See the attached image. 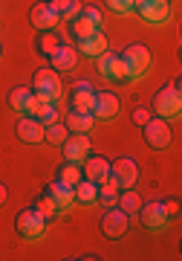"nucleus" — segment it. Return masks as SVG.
<instances>
[{
    "label": "nucleus",
    "instance_id": "1",
    "mask_svg": "<svg viewBox=\"0 0 182 261\" xmlns=\"http://www.w3.org/2000/svg\"><path fill=\"white\" fill-rule=\"evenodd\" d=\"M46 226H49V221H46L44 215L38 212V206L20 209L18 218H15V232H18L23 241H29V244L41 241V238L46 235Z\"/></svg>",
    "mask_w": 182,
    "mask_h": 261
},
{
    "label": "nucleus",
    "instance_id": "2",
    "mask_svg": "<svg viewBox=\"0 0 182 261\" xmlns=\"http://www.w3.org/2000/svg\"><path fill=\"white\" fill-rule=\"evenodd\" d=\"M32 93L38 99H46V102H58L64 96V84H61V73H55L49 64L38 67L35 75H32Z\"/></svg>",
    "mask_w": 182,
    "mask_h": 261
},
{
    "label": "nucleus",
    "instance_id": "3",
    "mask_svg": "<svg viewBox=\"0 0 182 261\" xmlns=\"http://www.w3.org/2000/svg\"><path fill=\"white\" fill-rule=\"evenodd\" d=\"M118 56L125 58V64H128L130 79H133V82H139V79H145V75L150 73L154 56H150V49H147V44H142V41H133V44H128V47L122 49Z\"/></svg>",
    "mask_w": 182,
    "mask_h": 261
},
{
    "label": "nucleus",
    "instance_id": "4",
    "mask_svg": "<svg viewBox=\"0 0 182 261\" xmlns=\"http://www.w3.org/2000/svg\"><path fill=\"white\" fill-rule=\"evenodd\" d=\"M154 116H162V119L173 122L179 119L182 113V93L179 90H173V87H159L154 93Z\"/></svg>",
    "mask_w": 182,
    "mask_h": 261
},
{
    "label": "nucleus",
    "instance_id": "5",
    "mask_svg": "<svg viewBox=\"0 0 182 261\" xmlns=\"http://www.w3.org/2000/svg\"><path fill=\"white\" fill-rule=\"evenodd\" d=\"M142 134H145V142L147 148L154 151H165L173 140V130H171V122L162 119V116H150V119L142 125Z\"/></svg>",
    "mask_w": 182,
    "mask_h": 261
},
{
    "label": "nucleus",
    "instance_id": "6",
    "mask_svg": "<svg viewBox=\"0 0 182 261\" xmlns=\"http://www.w3.org/2000/svg\"><path fill=\"white\" fill-rule=\"evenodd\" d=\"M90 113L96 122H113L122 113V99H118V93H113V90H96L93 93Z\"/></svg>",
    "mask_w": 182,
    "mask_h": 261
},
{
    "label": "nucleus",
    "instance_id": "7",
    "mask_svg": "<svg viewBox=\"0 0 182 261\" xmlns=\"http://www.w3.org/2000/svg\"><path fill=\"white\" fill-rule=\"evenodd\" d=\"M133 12L145 23H150V27H165L171 20V0H159V3H154V0H136Z\"/></svg>",
    "mask_w": 182,
    "mask_h": 261
},
{
    "label": "nucleus",
    "instance_id": "8",
    "mask_svg": "<svg viewBox=\"0 0 182 261\" xmlns=\"http://www.w3.org/2000/svg\"><path fill=\"white\" fill-rule=\"evenodd\" d=\"M136 215H139V224L145 226L147 232H162V229H168V224H171V218L165 212L162 200H147V203H142Z\"/></svg>",
    "mask_w": 182,
    "mask_h": 261
},
{
    "label": "nucleus",
    "instance_id": "9",
    "mask_svg": "<svg viewBox=\"0 0 182 261\" xmlns=\"http://www.w3.org/2000/svg\"><path fill=\"white\" fill-rule=\"evenodd\" d=\"M128 229H130V215L122 212L118 206H107V212L101 218V232H104V238L118 241V238L128 235Z\"/></svg>",
    "mask_w": 182,
    "mask_h": 261
},
{
    "label": "nucleus",
    "instance_id": "10",
    "mask_svg": "<svg viewBox=\"0 0 182 261\" xmlns=\"http://www.w3.org/2000/svg\"><path fill=\"white\" fill-rule=\"evenodd\" d=\"M110 177L118 183V189H133L139 180V166L133 157H116L110 160Z\"/></svg>",
    "mask_w": 182,
    "mask_h": 261
},
{
    "label": "nucleus",
    "instance_id": "11",
    "mask_svg": "<svg viewBox=\"0 0 182 261\" xmlns=\"http://www.w3.org/2000/svg\"><path fill=\"white\" fill-rule=\"evenodd\" d=\"M61 154H64L67 163H78V166H81L84 157L90 154V137H87V134H70V137L61 142Z\"/></svg>",
    "mask_w": 182,
    "mask_h": 261
},
{
    "label": "nucleus",
    "instance_id": "12",
    "mask_svg": "<svg viewBox=\"0 0 182 261\" xmlns=\"http://www.w3.org/2000/svg\"><path fill=\"white\" fill-rule=\"evenodd\" d=\"M78 49H75V44L70 41H61V47L55 49V56L49 58V67H52L55 73H73L75 67H78Z\"/></svg>",
    "mask_w": 182,
    "mask_h": 261
},
{
    "label": "nucleus",
    "instance_id": "13",
    "mask_svg": "<svg viewBox=\"0 0 182 261\" xmlns=\"http://www.w3.org/2000/svg\"><path fill=\"white\" fill-rule=\"evenodd\" d=\"M15 134L23 145H44V125L35 116H20L15 125Z\"/></svg>",
    "mask_w": 182,
    "mask_h": 261
},
{
    "label": "nucleus",
    "instance_id": "14",
    "mask_svg": "<svg viewBox=\"0 0 182 261\" xmlns=\"http://www.w3.org/2000/svg\"><path fill=\"white\" fill-rule=\"evenodd\" d=\"M29 20H32V27H35L38 32H44V29H55L58 23H61V18L55 15V9L46 3V0H38L35 6L29 9Z\"/></svg>",
    "mask_w": 182,
    "mask_h": 261
},
{
    "label": "nucleus",
    "instance_id": "15",
    "mask_svg": "<svg viewBox=\"0 0 182 261\" xmlns=\"http://www.w3.org/2000/svg\"><path fill=\"white\" fill-rule=\"evenodd\" d=\"M35 105H38V96L32 93V87H23L20 84V87H15L9 93V108L18 116H32L35 113Z\"/></svg>",
    "mask_w": 182,
    "mask_h": 261
},
{
    "label": "nucleus",
    "instance_id": "16",
    "mask_svg": "<svg viewBox=\"0 0 182 261\" xmlns=\"http://www.w3.org/2000/svg\"><path fill=\"white\" fill-rule=\"evenodd\" d=\"M81 174L93 183H101V180L110 177V160L104 154H87L81 163Z\"/></svg>",
    "mask_w": 182,
    "mask_h": 261
},
{
    "label": "nucleus",
    "instance_id": "17",
    "mask_svg": "<svg viewBox=\"0 0 182 261\" xmlns=\"http://www.w3.org/2000/svg\"><path fill=\"white\" fill-rule=\"evenodd\" d=\"M75 49H78V56H84V58H90V61H93V58L101 56L104 49H110V41H107V35H104V29H99V32H93L90 38L78 41Z\"/></svg>",
    "mask_w": 182,
    "mask_h": 261
},
{
    "label": "nucleus",
    "instance_id": "18",
    "mask_svg": "<svg viewBox=\"0 0 182 261\" xmlns=\"http://www.w3.org/2000/svg\"><path fill=\"white\" fill-rule=\"evenodd\" d=\"M93 93H96V87H93L90 82H75L73 84V90H70V108L73 111H87L90 113L93 108Z\"/></svg>",
    "mask_w": 182,
    "mask_h": 261
},
{
    "label": "nucleus",
    "instance_id": "19",
    "mask_svg": "<svg viewBox=\"0 0 182 261\" xmlns=\"http://www.w3.org/2000/svg\"><path fill=\"white\" fill-rule=\"evenodd\" d=\"M46 195L52 197L55 203H58V209H61V212H67V209H70V206L75 203V197H73V186H67L64 180H49V183H46Z\"/></svg>",
    "mask_w": 182,
    "mask_h": 261
},
{
    "label": "nucleus",
    "instance_id": "20",
    "mask_svg": "<svg viewBox=\"0 0 182 261\" xmlns=\"http://www.w3.org/2000/svg\"><path fill=\"white\" fill-rule=\"evenodd\" d=\"M73 197L78 206H96V197H99V183L81 177L78 183L73 186Z\"/></svg>",
    "mask_w": 182,
    "mask_h": 261
},
{
    "label": "nucleus",
    "instance_id": "21",
    "mask_svg": "<svg viewBox=\"0 0 182 261\" xmlns=\"http://www.w3.org/2000/svg\"><path fill=\"white\" fill-rule=\"evenodd\" d=\"M64 125L70 128V134H90L96 119H93V113H87V111H73V108H70Z\"/></svg>",
    "mask_w": 182,
    "mask_h": 261
},
{
    "label": "nucleus",
    "instance_id": "22",
    "mask_svg": "<svg viewBox=\"0 0 182 261\" xmlns=\"http://www.w3.org/2000/svg\"><path fill=\"white\" fill-rule=\"evenodd\" d=\"M58 47H61V38H58V32H55V29H44V32H38L35 49L46 58V61L55 56V49H58Z\"/></svg>",
    "mask_w": 182,
    "mask_h": 261
},
{
    "label": "nucleus",
    "instance_id": "23",
    "mask_svg": "<svg viewBox=\"0 0 182 261\" xmlns=\"http://www.w3.org/2000/svg\"><path fill=\"white\" fill-rule=\"evenodd\" d=\"M46 3L55 9V15L61 18V23L78 18V12H81V6H84L81 0H46Z\"/></svg>",
    "mask_w": 182,
    "mask_h": 261
},
{
    "label": "nucleus",
    "instance_id": "24",
    "mask_svg": "<svg viewBox=\"0 0 182 261\" xmlns=\"http://www.w3.org/2000/svg\"><path fill=\"white\" fill-rule=\"evenodd\" d=\"M41 125H52V122H58L61 119V113H58V105L55 102H46V99H38V105H35V113H32Z\"/></svg>",
    "mask_w": 182,
    "mask_h": 261
},
{
    "label": "nucleus",
    "instance_id": "25",
    "mask_svg": "<svg viewBox=\"0 0 182 261\" xmlns=\"http://www.w3.org/2000/svg\"><path fill=\"white\" fill-rule=\"evenodd\" d=\"M67 27H70V38H73V44H78V41H84V38H90L93 32H99V29L93 27L87 18H73V20H67Z\"/></svg>",
    "mask_w": 182,
    "mask_h": 261
},
{
    "label": "nucleus",
    "instance_id": "26",
    "mask_svg": "<svg viewBox=\"0 0 182 261\" xmlns=\"http://www.w3.org/2000/svg\"><path fill=\"white\" fill-rule=\"evenodd\" d=\"M116 197H118V183L113 177H107V180H101L99 183V197H96V203L99 206H116Z\"/></svg>",
    "mask_w": 182,
    "mask_h": 261
},
{
    "label": "nucleus",
    "instance_id": "27",
    "mask_svg": "<svg viewBox=\"0 0 182 261\" xmlns=\"http://www.w3.org/2000/svg\"><path fill=\"white\" fill-rule=\"evenodd\" d=\"M116 206L122 209V212L128 215H136L139 206H142V197L133 192V189H118V197H116Z\"/></svg>",
    "mask_w": 182,
    "mask_h": 261
},
{
    "label": "nucleus",
    "instance_id": "28",
    "mask_svg": "<svg viewBox=\"0 0 182 261\" xmlns=\"http://www.w3.org/2000/svg\"><path fill=\"white\" fill-rule=\"evenodd\" d=\"M67 137H70V128H67L61 119L44 128V142H49V145H55V148H61V142H64Z\"/></svg>",
    "mask_w": 182,
    "mask_h": 261
},
{
    "label": "nucleus",
    "instance_id": "29",
    "mask_svg": "<svg viewBox=\"0 0 182 261\" xmlns=\"http://www.w3.org/2000/svg\"><path fill=\"white\" fill-rule=\"evenodd\" d=\"M35 206H38V212L44 215L46 221H55V218H61V215H64L61 209H58V203H55V200H52L49 195H46V192L35 200Z\"/></svg>",
    "mask_w": 182,
    "mask_h": 261
},
{
    "label": "nucleus",
    "instance_id": "30",
    "mask_svg": "<svg viewBox=\"0 0 182 261\" xmlns=\"http://www.w3.org/2000/svg\"><path fill=\"white\" fill-rule=\"evenodd\" d=\"M81 177L84 174H81V166L78 163H64V166L58 168V180H64L67 186H75Z\"/></svg>",
    "mask_w": 182,
    "mask_h": 261
},
{
    "label": "nucleus",
    "instance_id": "31",
    "mask_svg": "<svg viewBox=\"0 0 182 261\" xmlns=\"http://www.w3.org/2000/svg\"><path fill=\"white\" fill-rule=\"evenodd\" d=\"M113 58H116V53H113V49H104L101 56L93 58V61H96V70H99V75H101V79H107V82H110V67H113Z\"/></svg>",
    "mask_w": 182,
    "mask_h": 261
},
{
    "label": "nucleus",
    "instance_id": "32",
    "mask_svg": "<svg viewBox=\"0 0 182 261\" xmlns=\"http://www.w3.org/2000/svg\"><path fill=\"white\" fill-rule=\"evenodd\" d=\"M78 15H81V18H87L96 29H101V23H104V15H101V9H99V6H93V3H84Z\"/></svg>",
    "mask_w": 182,
    "mask_h": 261
},
{
    "label": "nucleus",
    "instance_id": "33",
    "mask_svg": "<svg viewBox=\"0 0 182 261\" xmlns=\"http://www.w3.org/2000/svg\"><path fill=\"white\" fill-rule=\"evenodd\" d=\"M104 6L116 15H130L133 12V0H104Z\"/></svg>",
    "mask_w": 182,
    "mask_h": 261
},
{
    "label": "nucleus",
    "instance_id": "34",
    "mask_svg": "<svg viewBox=\"0 0 182 261\" xmlns=\"http://www.w3.org/2000/svg\"><path fill=\"white\" fill-rule=\"evenodd\" d=\"M150 116H154V113L147 111V108H133V116H130V119H133V125H136V128H142Z\"/></svg>",
    "mask_w": 182,
    "mask_h": 261
},
{
    "label": "nucleus",
    "instance_id": "35",
    "mask_svg": "<svg viewBox=\"0 0 182 261\" xmlns=\"http://www.w3.org/2000/svg\"><path fill=\"white\" fill-rule=\"evenodd\" d=\"M162 206H165V212H168V218H171V221L179 215V200H176V197H165Z\"/></svg>",
    "mask_w": 182,
    "mask_h": 261
},
{
    "label": "nucleus",
    "instance_id": "36",
    "mask_svg": "<svg viewBox=\"0 0 182 261\" xmlns=\"http://www.w3.org/2000/svg\"><path fill=\"white\" fill-rule=\"evenodd\" d=\"M6 200H9V189H6L3 183H0V206L6 203Z\"/></svg>",
    "mask_w": 182,
    "mask_h": 261
},
{
    "label": "nucleus",
    "instance_id": "37",
    "mask_svg": "<svg viewBox=\"0 0 182 261\" xmlns=\"http://www.w3.org/2000/svg\"><path fill=\"white\" fill-rule=\"evenodd\" d=\"M0 56H3V44H0Z\"/></svg>",
    "mask_w": 182,
    "mask_h": 261
},
{
    "label": "nucleus",
    "instance_id": "38",
    "mask_svg": "<svg viewBox=\"0 0 182 261\" xmlns=\"http://www.w3.org/2000/svg\"><path fill=\"white\" fill-rule=\"evenodd\" d=\"M133 3H136V0H133Z\"/></svg>",
    "mask_w": 182,
    "mask_h": 261
}]
</instances>
